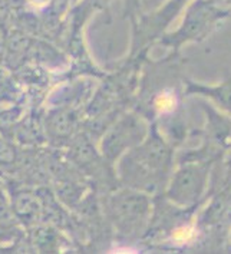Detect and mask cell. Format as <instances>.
Here are the masks:
<instances>
[{
    "mask_svg": "<svg viewBox=\"0 0 231 254\" xmlns=\"http://www.w3.org/2000/svg\"><path fill=\"white\" fill-rule=\"evenodd\" d=\"M73 125H75V120L72 114L63 112V111H56L54 114L48 115L45 128H46V134L51 135L52 138L65 139L69 135H72Z\"/></svg>",
    "mask_w": 231,
    "mask_h": 254,
    "instance_id": "obj_9",
    "label": "cell"
},
{
    "mask_svg": "<svg viewBox=\"0 0 231 254\" xmlns=\"http://www.w3.org/2000/svg\"><path fill=\"white\" fill-rule=\"evenodd\" d=\"M109 217L115 228L123 236H136L147 226L151 204L147 192L134 188L118 191L108 204Z\"/></svg>",
    "mask_w": 231,
    "mask_h": 254,
    "instance_id": "obj_3",
    "label": "cell"
},
{
    "mask_svg": "<svg viewBox=\"0 0 231 254\" xmlns=\"http://www.w3.org/2000/svg\"><path fill=\"white\" fill-rule=\"evenodd\" d=\"M226 3H227V7L231 10V0H226Z\"/></svg>",
    "mask_w": 231,
    "mask_h": 254,
    "instance_id": "obj_16",
    "label": "cell"
},
{
    "mask_svg": "<svg viewBox=\"0 0 231 254\" xmlns=\"http://www.w3.org/2000/svg\"><path fill=\"white\" fill-rule=\"evenodd\" d=\"M188 94L204 95L231 115V79L224 80L218 86H208V88L191 83Z\"/></svg>",
    "mask_w": 231,
    "mask_h": 254,
    "instance_id": "obj_8",
    "label": "cell"
},
{
    "mask_svg": "<svg viewBox=\"0 0 231 254\" xmlns=\"http://www.w3.org/2000/svg\"><path fill=\"white\" fill-rule=\"evenodd\" d=\"M173 151L155 131L119 161V177L125 186L142 192H154L170 174Z\"/></svg>",
    "mask_w": 231,
    "mask_h": 254,
    "instance_id": "obj_1",
    "label": "cell"
},
{
    "mask_svg": "<svg viewBox=\"0 0 231 254\" xmlns=\"http://www.w3.org/2000/svg\"><path fill=\"white\" fill-rule=\"evenodd\" d=\"M231 14L229 7H221L213 0H197L185 12L184 22L175 32L161 38V43L177 51L184 43L201 40L221 19Z\"/></svg>",
    "mask_w": 231,
    "mask_h": 254,
    "instance_id": "obj_2",
    "label": "cell"
},
{
    "mask_svg": "<svg viewBox=\"0 0 231 254\" xmlns=\"http://www.w3.org/2000/svg\"><path fill=\"white\" fill-rule=\"evenodd\" d=\"M208 180V165L203 162H188L182 165L167 190V197L181 207H191L204 192Z\"/></svg>",
    "mask_w": 231,
    "mask_h": 254,
    "instance_id": "obj_4",
    "label": "cell"
},
{
    "mask_svg": "<svg viewBox=\"0 0 231 254\" xmlns=\"http://www.w3.org/2000/svg\"><path fill=\"white\" fill-rule=\"evenodd\" d=\"M29 1H32V3H35V4H45V3H48V1H51V0H29Z\"/></svg>",
    "mask_w": 231,
    "mask_h": 254,
    "instance_id": "obj_15",
    "label": "cell"
},
{
    "mask_svg": "<svg viewBox=\"0 0 231 254\" xmlns=\"http://www.w3.org/2000/svg\"><path fill=\"white\" fill-rule=\"evenodd\" d=\"M230 241H231V231H230Z\"/></svg>",
    "mask_w": 231,
    "mask_h": 254,
    "instance_id": "obj_17",
    "label": "cell"
},
{
    "mask_svg": "<svg viewBox=\"0 0 231 254\" xmlns=\"http://www.w3.org/2000/svg\"><path fill=\"white\" fill-rule=\"evenodd\" d=\"M12 200V207L19 223H22L23 226L32 224L36 221V218L39 217L41 213V204L38 201V197L33 195L32 192L27 191H19L13 194Z\"/></svg>",
    "mask_w": 231,
    "mask_h": 254,
    "instance_id": "obj_7",
    "label": "cell"
},
{
    "mask_svg": "<svg viewBox=\"0 0 231 254\" xmlns=\"http://www.w3.org/2000/svg\"><path fill=\"white\" fill-rule=\"evenodd\" d=\"M188 0H168L164 6L150 14L141 16L134 20V48L132 51L138 52L145 48L150 42L163 38L165 29L175 20L182 7Z\"/></svg>",
    "mask_w": 231,
    "mask_h": 254,
    "instance_id": "obj_5",
    "label": "cell"
},
{
    "mask_svg": "<svg viewBox=\"0 0 231 254\" xmlns=\"http://www.w3.org/2000/svg\"><path fill=\"white\" fill-rule=\"evenodd\" d=\"M138 1L139 0H126V7L129 9V12L132 14H135L136 12V7H138Z\"/></svg>",
    "mask_w": 231,
    "mask_h": 254,
    "instance_id": "obj_14",
    "label": "cell"
},
{
    "mask_svg": "<svg viewBox=\"0 0 231 254\" xmlns=\"http://www.w3.org/2000/svg\"><path fill=\"white\" fill-rule=\"evenodd\" d=\"M16 161V149L6 139L0 138V167L12 165Z\"/></svg>",
    "mask_w": 231,
    "mask_h": 254,
    "instance_id": "obj_12",
    "label": "cell"
},
{
    "mask_svg": "<svg viewBox=\"0 0 231 254\" xmlns=\"http://www.w3.org/2000/svg\"><path fill=\"white\" fill-rule=\"evenodd\" d=\"M145 138L147 128L142 120L135 115H128L105 135L102 141V154L109 162H114L125 151L139 145Z\"/></svg>",
    "mask_w": 231,
    "mask_h": 254,
    "instance_id": "obj_6",
    "label": "cell"
},
{
    "mask_svg": "<svg viewBox=\"0 0 231 254\" xmlns=\"http://www.w3.org/2000/svg\"><path fill=\"white\" fill-rule=\"evenodd\" d=\"M19 224V220L14 214L12 200L6 195L3 188L0 187V231L12 233Z\"/></svg>",
    "mask_w": 231,
    "mask_h": 254,
    "instance_id": "obj_10",
    "label": "cell"
},
{
    "mask_svg": "<svg viewBox=\"0 0 231 254\" xmlns=\"http://www.w3.org/2000/svg\"><path fill=\"white\" fill-rule=\"evenodd\" d=\"M39 127L36 124V121L33 118H26V120L20 121L16 128H14V136L16 139L22 144V145H30L38 142V128Z\"/></svg>",
    "mask_w": 231,
    "mask_h": 254,
    "instance_id": "obj_11",
    "label": "cell"
},
{
    "mask_svg": "<svg viewBox=\"0 0 231 254\" xmlns=\"http://www.w3.org/2000/svg\"><path fill=\"white\" fill-rule=\"evenodd\" d=\"M6 49H7V36H6L4 32L0 29V58L4 56Z\"/></svg>",
    "mask_w": 231,
    "mask_h": 254,
    "instance_id": "obj_13",
    "label": "cell"
}]
</instances>
